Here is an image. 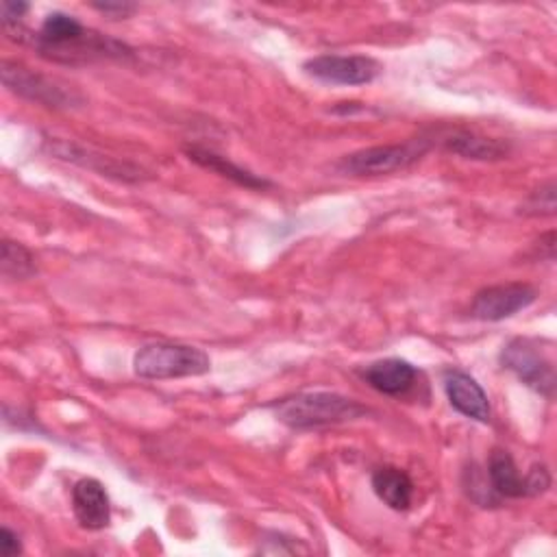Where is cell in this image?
I'll list each match as a JSON object with an SVG mask.
<instances>
[{"label":"cell","mask_w":557,"mask_h":557,"mask_svg":"<svg viewBox=\"0 0 557 557\" xmlns=\"http://www.w3.org/2000/svg\"><path fill=\"white\" fill-rule=\"evenodd\" d=\"M33 44L41 54L63 63L91 61L102 57L122 59L131 54V50L124 44L100 33L87 30L76 17L59 11L46 15L39 30L33 35Z\"/></svg>","instance_id":"cell-1"},{"label":"cell","mask_w":557,"mask_h":557,"mask_svg":"<svg viewBox=\"0 0 557 557\" xmlns=\"http://www.w3.org/2000/svg\"><path fill=\"white\" fill-rule=\"evenodd\" d=\"M274 413L292 429H320L361 418L368 409L335 392H305L278 400L274 405Z\"/></svg>","instance_id":"cell-2"},{"label":"cell","mask_w":557,"mask_h":557,"mask_svg":"<svg viewBox=\"0 0 557 557\" xmlns=\"http://www.w3.org/2000/svg\"><path fill=\"white\" fill-rule=\"evenodd\" d=\"M211 361L202 348L187 344L154 342L135 352L133 370L141 379H181L209 372Z\"/></svg>","instance_id":"cell-3"},{"label":"cell","mask_w":557,"mask_h":557,"mask_svg":"<svg viewBox=\"0 0 557 557\" xmlns=\"http://www.w3.org/2000/svg\"><path fill=\"white\" fill-rule=\"evenodd\" d=\"M503 368L511 370L527 387L550 398L555 392V363L535 339L513 337L503 346Z\"/></svg>","instance_id":"cell-4"},{"label":"cell","mask_w":557,"mask_h":557,"mask_svg":"<svg viewBox=\"0 0 557 557\" xmlns=\"http://www.w3.org/2000/svg\"><path fill=\"white\" fill-rule=\"evenodd\" d=\"M429 150L426 139H411L407 144L372 146L346 154L339 161V170L352 176H381L409 168Z\"/></svg>","instance_id":"cell-5"},{"label":"cell","mask_w":557,"mask_h":557,"mask_svg":"<svg viewBox=\"0 0 557 557\" xmlns=\"http://www.w3.org/2000/svg\"><path fill=\"white\" fill-rule=\"evenodd\" d=\"M0 72H2L4 87H9L13 94L28 98L33 102H39V104H46L52 109H67L81 100L65 85H59L57 81H50L41 74H35L33 70H28L15 61H2Z\"/></svg>","instance_id":"cell-6"},{"label":"cell","mask_w":557,"mask_h":557,"mask_svg":"<svg viewBox=\"0 0 557 557\" xmlns=\"http://www.w3.org/2000/svg\"><path fill=\"white\" fill-rule=\"evenodd\" d=\"M305 72L331 85H366L372 83L381 65L366 54H320L305 61Z\"/></svg>","instance_id":"cell-7"},{"label":"cell","mask_w":557,"mask_h":557,"mask_svg":"<svg viewBox=\"0 0 557 557\" xmlns=\"http://www.w3.org/2000/svg\"><path fill=\"white\" fill-rule=\"evenodd\" d=\"M537 292L529 283H503L476 292L470 313L483 322H498L527 309L535 300Z\"/></svg>","instance_id":"cell-8"},{"label":"cell","mask_w":557,"mask_h":557,"mask_svg":"<svg viewBox=\"0 0 557 557\" xmlns=\"http://www.w3.org/2000/svg\"><path fill=\"white\" fill-rule=\"evenodd\" d=\"M72 509L83 529L98 531L111 520V505L104 485L98 479H81L72 487Z\"/></svg>","instance_id":"cell-9"},{"label":"cell","mask_w":557,"mask_h":557,"mask_svg":"<svg viewBox=\"0 0 557 557\" xmlns=\"http://www.w3.org/2000/svg\"><path fill=\"white\" fill-rule=\"evenodd\" d=\"M444 389L448 396V403L455 411H459L466 418L487 422L490 420V400L483 387L466 372L450 370L444 374Z\"/></svg>","instance_id":"cell-10"},{"label":"cell","mask_w":557,"mask_h":557,"mask_svg":"<svg viewBox=\"0 0 557 557\" xmlns=\"http://www.w3.org/2000/svg\"><path fill=\"white\" fill-rule=\"evenodd\" d=\"M361 376L376 392L387 394V396H400V394H407L413 387L416 368L405 359L389 357V359H381V361L370 363L361 372Z\"/></svg>","instance_id":"cell-11"},{"label":"cell","mask_w":557,"mask_h":557,"mask_svg":"<svg viewBox=\"0 0 557 557\" xmlns=\"http://www.w3.org/2000/svg\"><path fill=\"white\" fill-rule=\"evenodd\" d=\"M372 490L394 511L409 509L413 500V483L409 474L394 466H381L372 472Z\"/></svg>","instance_id":"cell-12"},{"label":"cell","mask_w":557,"mask_h":557,"mask_svg":"<svg viewBox=\"0 0 557 557\" xmlns=\"http://www.w3.org/2000/svg\"><path fill=\"white\" fill-rule=\"evenodd\" d=\"M442 144L448 152H455L463 159H476V161H494L507 157L509 148L507 144L490 137H481L468 131H450L442 137Z\"/></svg>","instance_id":"cell-13"},{"label":"cell","mask_w":557,"mask_h":557,"mask_svg":"<svg viewBox=\"0 0 557 557\" xmlns=\"http://www.w3.org/2000/svg\"><path fill=\"white\" fill-rule=\"evenodd\" d=\"M487 476L492 490L503 498H522L527 496L524 476L518 472L513 457L507 450H492L487 461Z\"/></svg>","instance_id":"cell-14"},{"label":"cell","mask_w":557,"mask_h":557,"mask_svg":"<svg viewBox=\"0 0 557 557\" xmlns=\"http://www.w3.org/2000/svg\"><path fill=\"white\" fill-rule=\"evenodd\" d=\"M185 154H187L194 163H198V165H202V168H207V170H213V172H218L220 176H226V178H231L233 183H237V185H242V187H248V189H263V187L270 185L265 178H259V176L252 174L250 170H244V168L231 163L226 157H222V154H218V152H213V150H209V148L189 146V148H185Z\"/></svg>","instance_id":"cell-15"},{"label":"cell","mask_w":557,"mask_h":557,"mask_svg":"<svg viewBox=\"0 0 557 557\" xmlns=\"http://www.w3.org/2000/svg\"><path fill=\"white\" fill-rule=\"evenodd\" d=\"M0 270L2 276L9 281H22L28 278L37 272L33 255L17 242H2V252H0Z\"/></svg>","instance_id":"cell-16"},{"label":"cell","mask_w":557,"mask_h":557,"mask_svg":"<svg viewBox=\"0 0 557 557\" xmlns=\"http://www.w3.org/2000/svg\"><path fill=\"white\" fill-rule=\"evenodd\" d=\"M522 213L527 215H553L555 213V183L548 181L540 189L531 194V198L524 202Z\"/></svg>","instance_id":"cell-17"},{"label":"cell","mask_w":557,"mask_h":557,"mask_svg":"<svg viewBox=\"0 0 557 557\" xmlns=\"http://www.w3.org/2000/svg\"><path fill=\"white\" fill-rule=\"evenodd\" d=\"M524 487L527 496H540L550 487V472L544 463L531 466V470L524 474Z\"/></svg>","instance_id":"cell-18"},{"label":"cell","mask_w":557,"mask_h":557,"mask_svg":"<svg viewBox=\"0 0 557 557\" xmlns=\"http://www.w3.org/2000/svg\"><path fill=\"white\" fill-rule=\"evenodd\" d=\"M26 11H28V4H26V2H9V0H4L2 7H0L4 28L17 26V22L22 20V15H24Z\"/></svg>","instance_id":"cell-19"},{"label":"cell","mask_w":557,"mask_h":557,"mask_svg":"<svg viewBox=\"0 0 557 557\" xmlns=\"http://www.w3.org/2000/svg\"><path fill=\"white\" fill-rule=\"evenodd\" d=\"M94 9L109 15L111 20H124L135 11V4H128V2H96Z\"/></svg>","instance_id":"cell-20"},{"label":"cell","mask_w":557,"mask_h":557,"mask_svg":"<svg viewBox=\"0 0 557 557\" xmlns=\"http://www.w3.org/2000/svg\"><path fill=\"white\" fill-rule=\"evenodd\" d=\"M22 553V542L17 533H13L9 527H2L0 531V555L2 557H15Z\"/></svg>","instance_id":"cell-21"}]
</instances>
